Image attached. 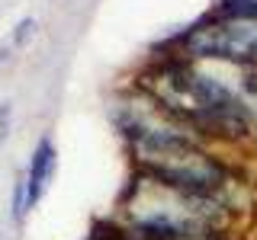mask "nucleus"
Returning <instances> with one entry per match:
<instances>
[{
  "instance_id": "f03ea898",
  "label": "nucleus",
  "mask_w": 257,
  "mask_h": 240,
  "mask_svg": "<svg viewBox=\"0 0 257 240\" xmlns=\"http://www.w3.org/2000/svg\"><path fill=\"white\" fill-rule=\"evenodd\" d=\"M55 166H58V150H55V144L48 138H42L36 144V150H32L29 170L23 176V186H26V212L36 208L39 198L45 196L48 182H52V176H55Z\"/></svg>"
},
{
  "instance_id": "20e7f679",
  "label": "nucleus",
  "mask_w": 257,
  "mask_h": 240,
  "mask_svg": "<svg viewBox=\"0 0 257 240\" xmlns=\"http://www.w3.org/2000/svg\"><path fill=\"white\" fill-rule=\"evenodd\" d=\"M7 132V106H0V138H4Z\"/></svg>"
},
{
  "instance_id": "f257e3e1",
  "label": "nucleus",
  "mask_w": 257,
  "mask_h": 240,
  "mask_svg": "<svg viewBox=\"0 0 257 240\" xmlns=\"http://www.w3.org/2000/svg\"><path fill=\"white\" fill-rule=\"evenodd\" d=\"M183 54L228 64L257 61V13H219L180 38Z\"/></svg>"
},
{
  "instance_id": "7ed1b4c3",
  "label": "nucleus",
  "mask_w": 257,
  "mask_h": 240,
  "mask_svg": "<svg viewBox=\"0 0 257 240\" xmlns=\"http://www.w3.org/2000/svg\"><path fill=\"white\" fill-rule=\"evenodd\" d=\"M32 32H36V20H23L20 26L13 29V36H10V42H4V48H0V58H4L7 52H10V48H16V45H23L26 42V38L32 36Z\"/></svg>"
}]
</instances>
